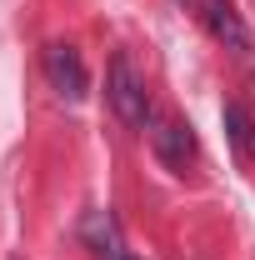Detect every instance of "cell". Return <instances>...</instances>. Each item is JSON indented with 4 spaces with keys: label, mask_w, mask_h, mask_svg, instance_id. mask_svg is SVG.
<instances>
[{
    "label": "cell",
    "mask_w": 255,
    "mask_h": 260,
    "mask_svg": "<svg viewBox=\"0 0 255 260\" xmlns=\"http://www.w3.org/2000/svg\"><path fill=\"white\" fill-rule=\"evenodd\" d=\"M220 115H225V135H230V145H235L245 160H255V120H250V110L230 100Z\"/></svg>",
    "instance_id": "cell-6"
},
{
    "label": "cell",
    "mask_w": 255,
    "mask_h": 260,
    "mask_svg": "<svg viewBox=\"0 0 255 260\" xmlns=\"http://www.w3.org/2000/svg\"><path fill=\"white\" fill-rule=\"evenodd\" d=\"M45 75H50V85H55L65 100H80V95H85V85H90L80 50H75V45H60V40L45 45Z\"/></svg>",
    "instance_id": "cell-2"
},
{
    "label": "cell",
    "mask_w": 255,
    "mask_h": 260,
    "mask_svg": "<svg viewBox=\"0 0 255 260\" xmlns=\"http://www.w3.org/2000/svg\"><path fill=\"white\" fill-rule=\"evenodd\" d=\"M125 260H130V255H125Z\"/></svg>",
    "instance_id": "cell-7"
},
{
    "label": "cell",
    "mask_w": 255,
    "mask_h": 260,
    "mask_svg": "<svg viewBox=\"0 0 255 260\" xmlns=\"http://www.w3.org/2000/svg\"><path fill=\"white\" fill-rule=\"evenodd\" d=\"M85 240L95 245L100 260H125V250H120V235H115V220L105 215V210H90L85 215Z\"/></svg>",
    "instance_id": "cell-5"
},
{
    "label": "cell",
    "mask_w": 255,
    "mask_h": 260,
    "mask_svg": "<svg viewBox=\"0 0 255 260\" xmlns=\"http://www.w3.org/2000/svg\"><path fill=\"white\" fill-rule=\"evenodd\" d=\"M150 145H155V155L170 170H185V160L195 155V135L185 120H175V115H155L150 120Z\"/></svg>",
    "instance_id": "cell-4"
},
{
    "label": "cell",
    "mask_w": 255,
    "mask_h": 260,
    "mask_svg": "<svg viewBox=\"0 0 255 260\" xmlns=\"http://www.w3.org/2000/svg\"><path fill=\"white\" fill-rule=\"evenodd\" d=\"M105 100H110V110L125 120L130 130H150L155 120V110H150V95H145V75L135 70L125 50L110 60V80H105Z\"/></svg>",
    "instance_id": "cell-1"
},
{
    "label": "cell",
    "mask_w": 255,
    "mask_h": 260,
    "mask_svg": "<svg viewBox=\"0 0 255 260\" xmlns=\"http://www.w3.org/2000/svg\"><path fill=\"white\" fill-rule=\"evenodd\" d=\"M190 5H200L195 15L205 20V30L215 35L225 50H235V55H250V30L240 25V15L230 10V0H190Z\"/></svg>",
    "instance_id": "cell-3"
}]
</instances>
